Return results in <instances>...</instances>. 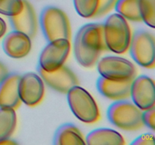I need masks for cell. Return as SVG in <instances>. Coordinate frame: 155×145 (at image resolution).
Instances as JSON below:
<instances>
[{"instance_id":"obj_1","label":"cell","mask_w":155,"mask_h":145,"mask_svg":"<svg viewBox=\"0 0 155 145\" xmlns=\"http://www.w3.org/2000/svg\"><path fill=\"white\" fill-rule=\"evenodd\" d=\"M107 49L103 24H86L80 27L76 34L74 56L77 61L84 67L95 66L100 54Z\"/></svg>"},{"instance_id":"obj_2","label":"cell","mask_w":155,"mask_h":145,"mask_svg":"<svg viewBox=\"0 0 155 145\" xmlns=\"http://www.w3.org/2000/svg\"><path fill=\"white\" fill-rule=\"evenodd\" d=\"M103 26L107 49L116 54L127 52L132 38L127 20L118 13L112 14L107 17Z\"/></svg>"},{"instance_id":"obj_3","label":"cell","mask_w":155,"mask_h":145,"mask_svg":"<svg viewBox=\"0 0 155 145\" xmlns=\"http://www.w3.org/2000/svg\"><path fill=\"white\" fill-rule=\"evenodd\" d=\"M107 117L112 125L125 131H136L144 126L142 110L125 99L118 100L110 104Z\"/></svg>"},{"instance_id":"obj_4","label":"cell","mask_w":155,"mask_h":145,"mask_svg":"<svg viewBox=\"0 0 155 145\" xmlns=\"http://www.w3.org/2000/svg\"><path fill=\"white\" fill-rule=\"evenodd\" d=\"M39 23L44 37L48 42L59 39H71L70 21L65 12L58 8H44L41 11Z\"/></svg>"},{"instance_id":"obj_5","label":"cell","mask_w":155,"mask_h":145,"mask_svg":"<svg viewBox=\"0 0 155 145\" xmlns=\"http://www.w3.org/2000/svg\"><path fill=\"white\" fill-rule=\"evenodd\" d=\"M67 95L70 108L77 119L86 123H94L98 120V107L89 92L80 86L74 85Z\"/></svg>"},{"instance_id":"obj_6","label":"cell","mask_w":155,"mask_h":145,"mask_svg":"<svg viewBox=\"0 0 155 145\" xmlns=\"http://www.w3.org/2000/svg\"><path fill=\"white\" fill-rule=\"evenodd\" d=\"M98 71L101 76L114 81L133 80L136 68L131 61L118 56H106L98 61Z\"/></svg>"},{"instance_id":"obj_7","label":"cell","mask_w":155,"mask_h":145,"mask_svg":"<svg viewBox=\"0 0 155 145\" xmlns=\"http://www.w3.org/2000/svg\"><path fill=\"white\" fill-rule=\"evenodd\" d=\"M154 35L146 30H138L131 38L130 51L131 57L145 68H154L155 65Z\"/></svg>"},{"instance_id":"obj_8","label":"cell","mask_w":155,"mask_h":145,"mask_svg":"<svg viewBox=\"0 0 155 145\" xmlns=\"http://www.w3.org/2000/svg\"><path fill=\"white\" fill-rule=\"evenodd\" d=\"M71 51V42L66 39H59L48 42L41 51L39 66L47 72L58 69L64 64Z\"/></svg>"},{"instance_id":"obj_9","label":"cell","mask_w":155,"mask_h":145,"mask_svg":"<svg viewBox=\"0 0 155 145\" xmlns=\"http://www.w3.org/2000/svg\"><path fill=\"white\" fill-rule=\"evenodd\" d=\"M18 92L21 102L29 107H34L43 98L45 93L43 80L38 74L27 72L20 78Z\"/></svg>"},{"instance_id":"obj_10","label":"cell","mask_w":155,"mask_h":145,"mask_svg":"<svg viewBox=\"0 0 155 145\" xmlns=\"http://www.w3.org/2000/svg\"><path fill=\"white\" fill-rule=\"evenodd\" d=\"M130 96L133 104L141 110L154 107V81L148 76H140L135 78L132 82Z\"/></svg>"},{"instance_id":"obj_11","label":"cell","mask_w":155,"mask_h":145,"mask_svg":"<svg viewBox=\"0 0 155 145\" xmlns=\"http://www.w3.org/2000/svg\"><path fill=\"white\" fill-rule=\"evenodd\" d=\"M38 72L48 87L60 93L67 94L71 88L78 85V79L74 72L64 65L51 72H47L38 66Z\"/></svg>"},{"instance_id":"obj_12","label":"cell","mask_w":155,"mask_h":145,"mask_svg":"<svg viewBox=\"0 0 155 145\" xmlns=\"http://www.w3.org/2000/svg\"><path fill=\"white\" fill-rule=\"evenodd\" d=\"M2 48L8 57L15 59L22 58L26 57L31 50V39L25 33L13 30L5 37Z\"/></svg>"},{"instance_id":"obj_13","label":"cell","mask_w":155,"mask_h":145,"mask_svg":"<svg viewBox=\"0 0 155 145\" xmlns=\"http://www.w3.org/2000/svg\"><path fill=\"white\" fill-rule=\"evenodd\" d=\"M23 9L18 14L9 17V21L15 30L25 33L31 39L36 34L37 20L36 12L27 0H23Z\"/></svg>"},{"instance_id":"obj_14","label":"cell","mask_w":155,"mask_h":145,"mask_svg":"<svg viewBox=\"0 0 155 145\" xmlns=\"http://www.w3.org/2000/svg\"><path fill=\"white\" fill-rule=\"evenodd\" d=\"M21 76L8 73L0 82V107L18 108L21 101L18 92V85Z\"/></svg>"},{"instance_id":"obj_15","label":"cell","mask_w":155,"mask_h":145,"mask_svg":"<svg viewBox=\"0 0 155 145\" xmlns=\"http://www.w3.org/2000/svg\"><path fill=\"white\" fill-rule=\"evenodd\" d=\"M133 80L114 81L100 76L96 82L98 92L106 98L110 100H124L130 97V89Z\"/></svg>"},{"instance_id":"obj_16","label":"cell","mask_w":155,"mask_h":145,"mask_svg":"<svg viewBox=\"0 0 155 145\" xmlns=\"http://www.w3.org/2000/svg\"><path fill=\"white\" fill-rule=\"evenodd\" d=\"M86 144L106 145L125 144L124 137L118 131L111 128H101L92 130L86 136Z\"/></svg>"},{"instance_id":"obj_17","label":"cell","mask_w":155,"mask_h":145,"mask_svg":"<svg viewBox=\"0 0 155 145\" xmlns=\"http://www.w3.org/2000/svg\"><path fill=\"white\" fill-rule=\"evenodd\" d=\"M53 143L55 145H84L86 140L76 125L66 123L61 125L55 131Z\"/></svg>"},{"instance_id":"obj_18","label":"cell","mask_w":155,"mask_h":145,"mask_svg":"<svg viewBox=\"0 0 155 145\" xmlns=\"http://www.w3.org/2000/svg\"><path fill=\"white\" fill-rule=\"evenodd\" d=\"M17 125V116L12 108L0 107V140L9 138Z\"/></svg>"},{"instance_id":"obj_19","label":"cell","mask_w":155,"mask_h":145,"mask_svg":"<svg viewBox=\"0 0 155 145\" xmlns=\"http://www.w3.org/2000/svg\"><path fill=\"white\" fill-rule=\"evenodd\" d=\"M114 8L116 11L126 20L135 22L142 21L139 0H117Z\"/></svg>"},{"instance_id":"obj_20","label":"cell","mask_w":155,"mask_h":145,"mask_svg":"<svg viewBox=\"0 0 155 145\" xmlns=\"http://www.w3.org/2000/svg\"><path fill=\"white\" fill-rule=\"evenodd\" d=\"M142 21L151 28L155 26V0H139Z\"/></svg>"},{"instance_id":"obj_21","label":"cell","mask_w":155,"mask_h":145,"mask_svg":"<svg viewBox=\"0 0 155 145\" xmlns=\"http://www.w3.org/2000/svg\"><path fill=\"white\" fill-rule=\"evenodd\" d=\"M98 0H74L75 10L84 18H94L98 8Z\"/></svg>"},{"instance_id":"obj_22","label":"cell","mask_w":155,"mask_h":145,"mask_svg":"<svg viewBox=\"0 0 155 145\" xmlns=\"http://www.w3.org/2000/svg\"><path fill=\"white\" fill-rule=\"evenodd\" d=\"M23 0H0V14L8 17L18 14L22 11Z\"/></svg>"},{"instance_id":"obj_23","label":"cell","mask_w":155,"mask_h":145,"mask_svg":"<svg viewBox=\"0 0 155 145\" xmlns=\"http://www.w3.org/2000/svg\"><path fill=\"white\" fill-rule=\"evenodd\" d=\"M117 0H98V8L94 18L103 16L115 7Z\"/></svg>"},{"instance_id":"obj_24","label":"cell","mask_w":155,"mask_h":145,"mask_svg":"<svg viewBox=\"0 0 155 145\" xmlns=\"http://www.w3.org/2000/svg\"><path fill=\"white\" fill-rule=\"evenodd\" d=\"M142 113V121L144 125H146L151 130H154L155 126V107H153Z\"/></svg>"},{"instance_id":"obj_25","label":"cell","mask_w":155,"mask_h":145,"mask_svg":"<svg viewBox=\"0 0 155 145\" xmlns=\"http://www.w3.org/2000/svg\"><path fill=\"white\" fill-rule=\"evenodd\" d=\"M131 143L133 145H154V136L153 134L149 133L143 134L136 137Z\"/></svg>"},{"instance_id":"obj_26","label":"cell","mask_w":155,"mask_h":145,"mask_svg":"<svg viewBox=\"0 0 155 145\" xmlns=\"http://www.w3.org/2000/svg\"><path fill=\"white\" fill-rule=\"evenodd\" d=\"M8 74L7 67L3 64L2 62H0V82Z\"/></svg>"},{"instance_id":"obj_27","label":"cell","mask_w":155,"mask_h":145,"mask_svg":"<svg viewBox=\"0 0 155 145\" xmlns=\"http://www.w3.org/2000/svg\"><path fill=\"white\" fill-rule=\"evenodd\" d=\"M6 30H7V26H6L5 21L2 18H0V38L4 36Z\"/></svg>"},{"instance_id":"obj_28","label":"cell","mask_w":155,"mask_h":145,"mask_svg":"<svg viewBox=\"0 0 155 145\" xmlns=\"http://www.w3.org/2000/svg\"><path fill=\"white\" fill-rule=\"evenodd\" d=\"M16 142L10 140L9 138L5 139V140H0V144H15Z\"/></svg>"}]
</instances>
